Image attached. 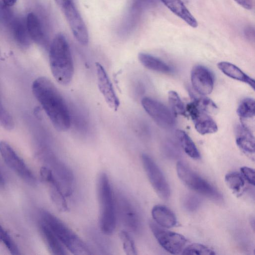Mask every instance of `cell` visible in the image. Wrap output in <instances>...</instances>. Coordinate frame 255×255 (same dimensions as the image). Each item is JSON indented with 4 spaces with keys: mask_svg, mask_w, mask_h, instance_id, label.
Returning a JSON list of instances; mask_svg holds the SVG:
<instances>
[{
    "mask_svg": "<svg viewBox=\"0 0 255 255\" xmlns=\"http://www.w3.org/2000/svg\"><path fill=\"white\" fill-rule=\"evenodd\" d=\"M41 216L42 222L48 226L63 246L72 254H93L86 243L60 219L46 211H42Z\"/></svg>",
    "mask_w": 255,
    "mask_h": 255,
    "instance_id": "277c9868",
    "label": "cell"
},
{
    "mask_svg": "<svg viewBox=\"0 0 255 255\" xmlns=\"http://www.w3.org/2000/svg\"><path fill=\"white\" fill-rule=\"evenodd\" d=\"M245 180L242 174L237 172L228 173L225 177V181L227 186L238 196L242 195L244 191Z\"/></svg>",
    "mask_w": 255,
    "mask_h": 255,
    "instance_id": "d4e9b609",
    "label": "cell"
},
{
    "mask_svg": "<svg viewBox=\"0 0 255 255\" xmlns=\"http://www.w3.org/2000/svg\"><path fill=\"white\" fill-rule=\"evenodd\" d=\"M0 125L7 130H11L14 127V121L11 115L3 106L0 96Z\"/></svg>",
    "mask_w": 255,
    "mask_h": 255,
    "instance_id": "1f68e13d",
    "label": "cell"
},
{
    "mask_svg": "<svg viewBox=\"0 0 255 255\" xmlns=\"http://www.w3.org/2000/svg\"><path fill=\"white\" fill-rule=\"evenodd\" d=\"M116 210L123 224L129 231L137 233L141 229V219L136 206L124 194L119 192L116 198Z\"/></svg>",
    "mask_w": 255,
    "mask_h": 255,
    "instance_id": "8992f818",
    "label": "cell"
},
{
    "mask_svg": "<svg viewBox=\"0 0 255 255\" xmlns=\"http://www.w3.org/2000/svg\"><path fill=\"white\" fill-rule=\"evenodd\" d=\"M218 67L227 76L247 84L255 89V80L237 66L228 62L222 61L218 64Z\"/></svg>",
    "mask_w": 255,
    "mask_h": 255,
    "instance_id": "44dd1931",
    "label": "cell"
},
{
    "mask_svg": "<svg viewBox=\"0 0 255 255\" xmlns=\"http://www.w3.org/2000/svg\"><path fill=\"white\" fill-rule=\"evenodd\" d=\"M201 203V199L194 194L187 195L183 199V206L189 212L197 210L200 206Z\"/></svg>",
    "mask_w": 255,
    "mask_h": 255,
    "instance_id": "d6a6232c",
    "label": "cell"
},
{
    "mask_svg": "<svg viewBox=\"0 0 255 255\" xmlns=\"http://www.w3.org/2000/svg\"><path fill=\"white\" fill-rule=\"evenodd\" d=\"M241 174L249 184L254 186L255 183V170L251 167L243 166L240 168Z\"/></svg>",
    "mask_w": 255,
    "mask_h": 255,
    "instance_id": "836d02e7",
    "label": "cell"
},
{
    "mask_svg": "<svg viewBox=\"0 0 255 255\" xmlns=\"http://www.w3.org/2000/svg\"><path fill=\"white\" fill-rule=\"evenodd\" d=\"M40 174L48 185L50 196L55 206L60 211H67L68 207L66 196L51 170L48 167H43L41 169Z\"/></svg>",
    "mask_w": 255,
    "mask_h": 255,
    "instance_id": "5bb4252c",
    "label": "cell"
},
{
    "mask_svg": "<svg viewBox=\"0 0 255 255\" xmlns=\"http://www.w3.org/2000/svg\"><path fill=\"white\" fill-rule=\"evenodd\" d=\"M119 237L122 243L124 251L126 255H137V250L134 240L128 231H121L119 233Z\"/></svg>",
    "mask_w": 255,
    "mask_h": 255,
    "instance_id": "f1b7e54d",
    "label": "cell"
},
{
    "mask_svg": "<svg viewBox=\"0 0 255 255\" xmlns=\"http://www.w3.org/2000/svg\"><path fill=\"white\" fill-rule=\"evenodd\" d=\"M174 14L184 21L190 26L196 28L198 22L185 5L182 0H160Z\"/></svg>",
    "mask_w": 255,
    "mask_h": 255,
    "instance_id": "ffe728a7",
    "label": "cell"
},
{
    "mask_svg": "<svg viewBox=\"0 0 255 255\" xmlns=\"http://www.w3.org/2000/svg\"><path fill=\"white\" fill-rule=\"evenodd\" d=\"M193 102L199 110L210 115L216 113L218 110L216 105L209 98L200 97L195 99Z\"/></svg>",
    "mask_w": 255,
    "mask_h": 255,
    "instance_id": "f546056e",
    "label": "cell"
},
{
    "mask_svg": "<svg viewBox=\"0 0 255 255\" xmlns=\"http://www.w3.org/2000/svg\"><path fill=\"white\" fill-rule=\"evenodd\" d=\"M138 58L141 64L145 68L162 73H171L173 68L168 64L153 55L141 52L138 55Z\"/></svg>",
    "mask_w": 255,
    "mask_h": 255,
    "instance_id": "7402d4cb",
    "label": "cell"
},
{
    "mask_svg": "<svg viewBox=\"0 0 255 255\" xmlns=\"http://www.w3.org/2000/svg\"><path fill=\"white\" fill-rule=\"evenodd\" d=\"M142 165L147 178L157 194L162 199H168L170 196V189L163 173L148 155H141Z\"/></svg>",
    "mask_w": 255,
    "mask_h": 255,
    "instance_id": "9c48e42d",
    "label": "cell"
},
{
    "mask_svg": "<svg viewBox=\"0 0 255 255\" xmlns=\"http://www.w3.org/2000/svg\"><path fill=\"white\" fill-rule=\"evenodd\" d=\"M168 101L174 115L185 116L186 109L178 94L174 91L168 93Z\"/></svg>",
    "mask_w": 255,
    "mask_h": 255,
    "instance_id": "4316f807",
    "label": "cell"
},
{
    "mask_svg": "<svg viewBox=\"0 0 255 255\" xmlns=\"http://www.w3.org/2000/svg\"><path fill=\"white\" fill-rule=\"evenodd\" d=\"M98 87L108 106L113 110L117 111L120 104L108 74L100 63H96Z\"/></svg>",
    "mask_w": 255,
    "mask_h": 255,
    "instance_id": "4fadbf2b",
    "label": "cell"
},
{
    "mask_svg": "<svg viewBox=\"0 0 255 255\" xmlns=\"http://www.w3.org/2000/svg\"><path fill=\"white\" fill-rule=\"evenodd\" d=\"M149 228L159 244L165 250L173 255L182 253L187 242L184 236L165 230L152 221L149 223Z\"/></svg>",
    "mask_w": 255,
    "mask_h": 255,
    "instance_id": "ba28073f",
    "label": "cell"
},
{
    "mask_svg": "<svg viewBox=\"0 0 255 255\" xmlns=\"http://www.w3.org/2000/svg\"><path fill=\"white\" fill-rule=\"evenodd\" d=\"M0 153L6 164L25 180L34 182L35 177L23 160L6 142H0Z\"/></svg>",
    "mask_w": 255,
    "mask_h": 255,
    "instance_id": "8fae6325",
    "label": "cell"
},
{
    "mask_svg": "<svg viewBox=\"0 0 255 255\" xmlns=\"http://www.w3.org/2000/svg\"><path fill=\"white\" fill-rule=\"evenodd\" d=\"M237 3L246 9H251L253 8L252 0H234Z\"/></svg>",
    "mask_w": 255,
    "mask_h": 255,
    "instance_id": "e575fe53",
    "label": "cell"
},
{
    "mask_svg": "<svg viewBox=\"0 0 255 255\" xmlns=\"http://www.w3.org/2000/svg\"><path fill=\"white\" fill-rule=\"evenodd\" d=\"M32 91L54 128L61 132L68 130L71 126L69 109L54 84L48 78L40 77L33 82Z\"/></svg>",
    "mask_w": 255,
    "mask_h": 255,
    "instance_id": "6da1fadb",
    "label": "cell"
},
{
    "mask_svg": "<svg viewBox=\"0 0 255 255\" xmlns=\"http://www.w3.org/2000/svg\"><path fill=\"white\" fill-rule=\"evenodd\" d=\"M236 142L240 150L251 159L255 156V137L251 130L244 124L238 125L235 130Z\"/></svg>",
    "mask_w": 255,
    "mask_h": 255,
    "instance_id": "e0dca14e",
    "label": "cell"
},
{
    "mask_svg": "<svg viewBox=\"0 0 255 255\" xmlns=\"http://www.w3.org/2000/svg\"><path fill=\"white\" fill-rule=\"evenodd\" d=\"M183 255H214L216 253L211 248L203 244L193 243L184 247Z\"/></svg>",
    "mask_w": 255,
    "mask_h": 255,
    "instance_id": "83f0119b",
    "label": "cell"
},
{
    "mask_svg": "<svg viewBox=\"0 0 255 255\" xmlns=\"http://www.w3.org/2000/svg\"><path fill=\"white\" fill-rule=\"evenodd\" d=\"M58 5L63 11L76 39L82 45H87L88 30L73 0H65Z\"/></svg>",
    "mask_w": 255,
    "mask_h": 255,
    "instance_id": "52a82bcc",
    "label": "cell"
},
{
    "mask_svg": "<svg viewBox=\"0 0 255 255\" xmlns=\"http://www.w3.org/2000/svg\"><path fill=\"white\" fill-rule=\"evenodd\" d=\"M237 113L241 119H247L254 118L255 115V100L251 98H246L240 103Z\"/></svg>",
    "mask_w": 255,
    "mask_h": 255,
    "instance_id": "484cf974",
    "label": "cell"
},
{
    "mask_svg": "<svg viewBox=\"0 0 255 255\" xmlns=\"http://www.w3.org/2000/svg\"><path fill=\"white\" fill-rule=\"evenodd\" d=\"M141 103L145 111L160 127L170 128L174 125V114L160 102L145 97L142 99Z\"/></svg>",
    "mask_w": 255,
    "mask_h": 255,
    "instance_id": "30bf717a",
    "label": "cell"
},
{
    "mask_svg": "<svg viewBox=\"0 0 255 255\" xmlns=\"http://www.w3.org/2000/svg\"><path fill=\"white\" fill-rule=\"evenodd\" d=\"M40 231L50 253L55 255H65L67 253L52 231L43 222L40 224Z\"/></svg>",
    "mask_w": 255,
    "mask_h": 255,
    "instance_id": "603a6c76",
    "label": "cell"
},
{
    "mask_svg": "<svg viewBox=\"0 0 255 255\" xmlns=\"http://www.w3.org/2000/svg\"><path fill=\"white\" fill-rule=\"evenodd\" d=\"M49 58L51 71L56 81L61 85H69L74 75V64L69 44L62 33L54 38Z\"/></svg>",
    "mask_w": 255,
    "mask_h": 255,
    "instance_id": "7a4b0ae2",
    "label": "cell"
},
{
    "mask_svg": "<svg viewBox=\"0 0 255 255\" xmlns=\"http://www.w3.org/2000/svg\"><path fill=\"white\" fill-rule=\"evenodd\" d=\"M97 192L99 207V225L102 232L110 235L116 226V200L108 175L101 173L98 178Z\"/></svg>",
    "mask_w": 255,
    "mask_h": 255,
    "instance_id": "3957f363",
    "label": "cell"
},
{
    "mask_svg": "<svg viewBox=\"0 0 255 255\" xmlns=\"http://www.w3.org/2000/svg\"><path fill=\"white\" fill-rule=\"evenodd\" d=\"M186 112L191 117L195 129L201 134L216 132L218 127L210 115L199 110L193 101L185 107Z\"/></svg>",
    "mask_w": 255,
    "mask_h": 255,
    "instance_id": "9a60e30c",
    "label": "cell"
},
{
    "mask_svg": "<svg viewBox=\"0 0 255 255\" xmlns=\"http://www.w3.org/2000/svg\"><path fill=\"white\" fill-rule=\"evenodd\" d=\"M1 9L0 12L3 20L8 26L12 35L18 44L22 46H27L30 42L26 20L16 16L6 8Z\"/></svg>",
    "mask_w": 255,
    "mask_h": 255,
    "instance_id": "7c38bea8",
    "label": "cell"
},
{
    "mask_svg": "<svg viewBox=\"0 0 255 255\" xmlns=\"http://www.w3.org/2000/svg\"><path fill=\"white\" fill-rule=\"evenodd\" d=\"M176 135L179 144L186 154L193 159H200V154L196 145L184 131L177 130Z\"/></svg>",
    "mask_w": 255,
    "mask_h": 255,
    "instance_id": "cb8c5ba5",
    "label": "cell"
},
{
    "mask_svg": "<svg viewBox=\"0 0 255 255\" xmlns=\"http://www.w3.org/2000/svg\"><path fill=\"white\" fill-rule=\"evenodd\" d=\"M191 80L194 89L199 94H210L214 88V76L211 71L202 65L194 66L191 73Z\"/></svg>",
    "mask_w": 255,
    "mask_h": 255,
    "instance_id": "2e32d148",
    "label": "cell"
},
{
    "mask_svg": "<svg viewBox=\"0 0 255 255\" xmlns=\"http://www.w3.org/2000/svg\"><path fill=\"white\" fill-rule=\"evenodd\" d=\"M4 184V180L2 176V175L0 173V187L3 186Z\"/></svg>",
    "mask_w": 255,
    "mask_h": 255,
    "instance_id": "8d00e7d4",
    "label": "cell"
},
{
    "mask_svg": "<svg viewBox=\"0 0 255 255\" xmlns=\"http://www.w3.org/2000/svg\"><path fill=\"white\" fill-rule=\"evenodd\" d=\"M0 240L12 255H19L18 249L15 242L0 224Z\"/></svg>",
    "mask_w": 255,
    "mask_h": 255,
    "instance_id": "4dcf8cb0",
    "label": "cell"
},
{
    "mask_svg": "<svg viewBox=\"0 0 255 255\" xmlns=\"http://www.w3.org/2000/svg\"><path fill=\"white\" fill-rule=\"evenodd\" d=\"M176 171L181 181L195 192L215 200L222 199V195L215 187L193 171L185 163L179 161Z\"/></svg>",
    "mask_w": 255,
    "mask_h": 255,
    "instance_id": "5b68a950",
    "label": "cell"
},
{
    "mask_svg": "<svg viewBox=\"0 0 255 255\" xmlns=\"http://www.w3.org/2000/svg\"><path fill=\"white\" fill-rule=\"evenodd\" d=\"M16 1L17 0H1L2 4L7 7L12 6L16 3Z\"/></svg>",
    "mask_w": 255,
    "mask_h": 255,
    "instance_id": "d590c367",
    "label": "cell"
},
{
    "mask_svg": "<svg viewBox=\"0 0 255 255\" xmlns=\"http://www.w3.org/2000/svg\"><path fill=\"white\" fill-rule=\"evenodd\" d=\"M151 215L154 222L163 228H170L177 225V220L175 214L164 205H155L152 209Z\"/></svg>",
    "mask_w": 255,
    "mask_h": 255,
    "instance_id": "d6986e66",
    "label": "cell"
},
{
    "mask_svg": "<svg viewBox=\"0 0 255 255\" xmlns=\"http://www.w3.org/2000/svg\"><path fill=\"white\" fill-rule=\"evenodd\" d=\"M26 23L31 40L38 44L44 45L46 42V36L42 22L38 15L32 12L28 13Z\"/></svg>",
    "mask_w": 255,
    "mask_h": 255,
    "instance_id": "ac0fdd59",
    "label": "cell"
}]
</instances>
